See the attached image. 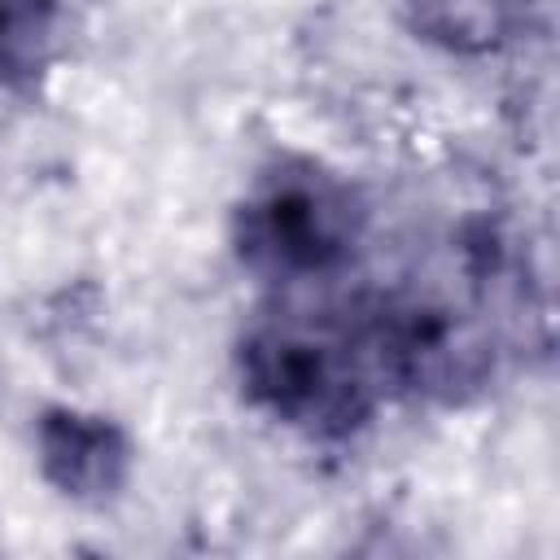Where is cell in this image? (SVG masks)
Wrapping results in <instances>:
<instances>
[{
	"mask_svg": "<svg viewBox=\"0 0 560 560\" xmlns=\"http://www.w3.org/2000/svg\"><path fill=\"white\" fill-rule=\"evenodd\" d=\"M236 376L262 416L319 442L359 433L385 398L346 302L258 315L236 346Z\"/></svg>",
	"mask_w": 560,
	"mask_h": 560,
	"instance_id": "cell-1",
	"label": "cell"
},
{
	"mask_svg": "<svg viewBox=\"0 0 560 560\" xmlns=\"http://www.w3.org/2000/svg\"><path fill=\"white\" fill-rule=\"evenodd\" d=\"M368 232L359 192L306 158L267 166L232 210V249L241 267L280 289H319L350 271Z\"/></svg>",
	"mask_w": 560,
	"mask_h": 560,
	"instance_id": "cell-2",
	"label": "cell"
},
{
	"mask_svg": "<svg viewBox=\"0 0 560 560\" xmlns=\"http://www.w3.org/2000/svg\"><path fill=\"white\" fill-rule=\"evenodd\" d=\"M354 332L372 359L381 394L420 402H459L494 376L490 315L446 289L398 284L346 302Z\"/></svg>",
	"mask_w": 560,
	"mask_h": 560,
	"instance_id": "cell-3",
	"label": "cell"
},
{
	"mask_svg": "<svg viewBox=\"0 0 560 560\" xmlns=\"http://www.w3.org/2000/svg\"><path fill=\"white\" fill-rule=\"evenodd\" d=\"M35 446L48 486H57L74 503L114 499L131 468V446L122 429L79 407H48L35 424Z\"/></svg>",
	"mask_w": 560,
	"mask_h": 560,
	"instance_id": "cell-4",
	"label": "cell"
},
{
	"mask_svg": "<svg viewBox=\"0 0 560 560\" xmlns=\"http://www.w3.org/2000/svg\"><path fill=\"white\" fill-rule=\"evenodd\" d=\"M547 18L551 0H411V26L451 52H494Z\"/></svg>",
	"mask_w": 560,
	"mask_h": 560,
	"instance_id": "cell-5",
	"label": "cell"
},
{
	"mask_svg": "<svg viewBox=\"0 0 560 560\" xmlns=\"http://www.w3.org/2000/svg\"><path fill=\"white\" fill-rule=\"evenodd\" d=\"M57 48V0H0V88L39 83Z\"/></svg>",
	"mask_w": 560,
	"mask_h": 560,
	"instance_id": "cell-6",
	"label": "cell"
}]
</instances>
